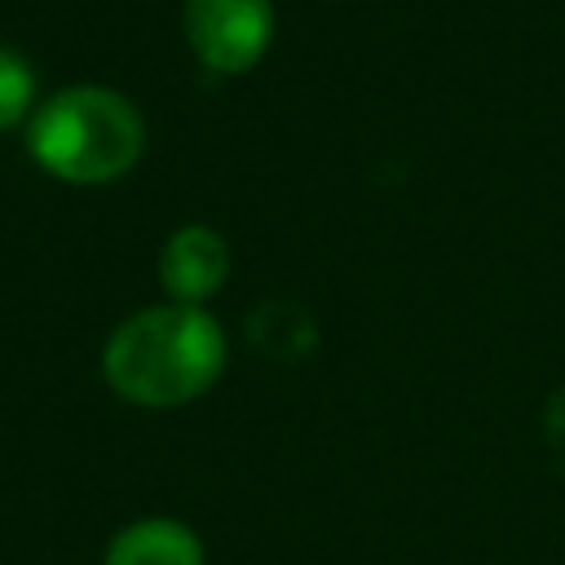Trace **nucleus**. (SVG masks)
I'll return each mask as SVG.
<instances>
[{
	"label": "nucleus",
	"instance_id": "3",
	"mask_svg": "<svg viewBox=\"0 0 565 565\" xmlns=\"http://www.w3.org/2000/svg\"><path fill=\"white\" fill-rule=\"evenodd\" d=\"M274 35L269 0H185V40L194 57L221 75L256 66Z\"/></svg>",
	"mask_w": 565,
	"mask_h": 565
},
{
	"label": "nucleus",
	"instance_id": "2",
	"mask_svg": "<svg viewBox=\"0 0 565 565\" xmlns=\"http://www.w3.org/2000/svg\"><path fill=\"white\" fill-rule=\"evenodd\" d=\"M146 146V124L137 106L102 84H71L53 93L26 124L31 159L75 185H97L124 177Z\"/></svg>",
	"mask_w": 565,
	"mask_h": 565
},
{
	"label": "nucleus",
	"instance_id": "1",
	"mask_svg": "<svg viewBox=\"0 0 565 565\" xmlns=\"http://www.w3.org/2000/svg\"><path fill=\"white\" fill-rule=\"evenodd\" d=\"M225 362V335L199 305L141 309L115 327L102 366L119 397L137 406H181L199 397Z\"/></svg>",
	"mask_w": 565,
	"mask_h": 565
},
{
	"label": "nucleus",
	"instance_id": "6",
	"mask_svg": "<svg viewBox=\"0 0 565 565\" xmlns=\"http://www.w3.org/2000/svg\"><path fill=\"white\" fill-rule=\"evenodd\" d=\"M31 97H35V71H31V62L18 49L0 44V132L13 128L26 115Z\"/></svg>",
	"mask_w": 565,
	"mask_h": 565
},
{
	"label": "nucleus",
	"instance_id": "5",
	"mask_svg": "<svg viewBox=\"0 0 565 565\" xmlns=\"http://www.w3.org/2000/svg\"><path fill=\"white\" fill-rule=\"evenodd\" d=\"M106 565H203V547L181 521L150 516L110 539Z\"/></svg>",
	"mask_w": 565,
	"mask_h": 565
},
{
	"label": "nucleus",
	"instance_id": "4",
	"mask_svg": "<svg viewBox=\"0 0 565 565\" xmlns=\"http://www.w3.org/2000/svg\"><path fill=\"white\" fill-rule=\"evenodd\" d=\"M230 274V247L207 225H181L159 252V282L177 305L207 300Z\"/></svg>",
	"mask_w": 565,
	"mask_h": 565
}]
</instances>
